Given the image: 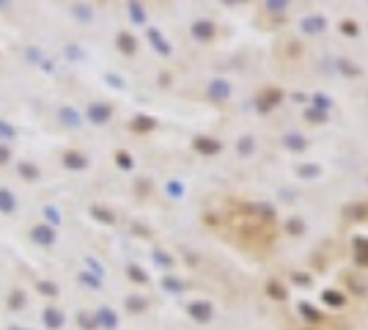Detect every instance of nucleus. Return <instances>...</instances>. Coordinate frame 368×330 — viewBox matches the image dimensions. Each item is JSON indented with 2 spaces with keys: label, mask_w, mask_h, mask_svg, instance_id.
I'll list each match as a JSON object with an SVG mask.
<instances>
[{
  "label": "nucleus",
  "mask_w": 368,
  "mask_h": 330,
  "mask_svg": "<svg viewBox=\"0 0 368 330\" xmlns=\"http://www.w3.org/2000/svg\"><path fill=\"white\" fill-rule=\"evenodd\" d=\"M280 97H283V91H280V88H264V91L258 94V102H256L258 110H261V113L272 110V107L280 102Z\"/></svg>",
  "instance_id": "f257e3e1"
},
{
  "label": "nucleus",
  "mask_w": 368,
  "mask_h": 330,
  "mask_svg": "<svg viewBox=\"0 0 368 330\" xmlns=\"http://www.w3.org/2000/svg\"><path fill=\"white\" fill-rule=\"evenodd\" d=\"M354 261H357L360 267H368V237L354 239Z\"/></svg>",
  "instance_id": "f03ea898"
},
{
  "label": "nucleus",
  "mask_w": 368,
  "mask_h": 330,
  "mask_svg": "<svg viewBox=\"0 0 368 330\" xmlns=\"http://www.w3.org/2000/svg\"><path fill=\"white\" fill-rule=\"evenodd\" d=\"M299 314L305 316V322H308V325H313V328L324 322V314H321V311H316V308L311 305V303H302V305H299Z\"/></svg>",
  "instance_id": "7ed1b4c3"
},
{
  "label": "nucleus",
  "mask_w": 368,
  "mask_h": 330,
  "mask_svg": "<svg viewBox=\"0 0 368 330\" xmlns=\"http://www.w3.org/2000/svg\"><path fill=\"white\" fill-rule=\"evenodd\" d=\"M190 314H193L198 322H209V319H212V305H209V303H190Z\"/></svg>",
  "instance_id": "20e7f679"
},
{
  "label": "nucleus",
  "mask_w": 368,
  "mask_h": 330,
  "mask_svg": "<svg viewBox=\"0 0 368 330\" xmlns=\"http://www.w3.org/2000/svg\"><path fill=\"white\" fill-rule=\"evenodd\" d=\"M321 300H324L327 305H333V308H341V305L346 303V295L338 292V289H324V292H321Z\"/></svg>",
  "instance_id": "39448f33"
},
{
  "label": "nucleus",
  "mask_w": 368,
  "mask_h": 330,
  "mask_svg": "<svg viewBox=\"0 0 368 330\" xmlns=\"http://www.w3.org/2000/svg\"><path fill=\"white\" fill-rule=\"evenodd\" d=\"M195 149H198L201 154H217V152H220V143L212 141V138H195Z\"/></svg>",
  "instance_id": "423d86ee"
},
{
  "label": "nucleus",
  "mask_w": 368,
  "mask_h": 330,
  "mask_svg": "<svg viewBox=\"0 0 368 330\" xmlns=\"http://www.w3.org/2000/svg\"><path fill=\"white\" fill-rule=\"evenodd\" d=\"M324 17H305V20H302V30H305V33H321V30H324Z\"/></svg>",
  "instance_id": "0eeeda50"
},
{
  "label": "nucleus",
  "mask_w": 368,
  "mask_h": 330,
  "mask_svg": "<svg viewBox=\"0 0 368 330\" xmlns=\"http://www.w3.org/2000/svg\"><path fill=\"white\" fill-rule=\"evenodd\" d=\"M209 94H212V99H225L231 94V85L222 83V80H215V83L209 85Z\"/></svg>",
  "instance_id": "6e6552de"
},
{
  "label": "nucleus",
  "mask_w": 368,
  "mask_h": 330,
  "mask_svg": "<svg viewBox=\"0 0 368 330\" xmlns=\"http://www.w3.org/2000/svg\"><path fill=\"white\" fill-rule=\"evenodd\" d=\"M193 33H195V39H212L215 36V25L212 22H195Z\"/></svg>",
  "instance_id": "1a4fd4ad"
},
{
  "label": "nucleus",
  "mask_w": 368,
  "mask_h": 330,
  "mask_svg": "<svg viewBox=\"0 0 368 330\" xmlns=\"http://www.w3.org/2000/svg\"><path fill=\"white\" fill-rule=\"evenodd\" d=\"M267 295H270L272 300H286V286L280 281H270L267 283Z\"/></svg>",
  "instance_id": "9d476101"
},
{
  "label": "nucleus",
  "mask_w": 368,
  "mask_h": 330,
  "mask_svg": "<svg viewBox=\"0 0 368 330\" xmlns=\"http://www.w3.org/2000/svg\"><path fill=\"white\" fill-rule=\"evenodd\" d=\"M91 116H94L97 124H104V121L110 119V107H107V105H94V107H91Z\"/></svg>",
  "instance_id": "9b49d317"
},
{
  "label": "nucleus",
  "mask_w": 368,
  "mask_h": 330,
  "mask_svg": "<svg viewBox=\"0 0 368 330\" xmlns=\"http://www.w3.org/2000/svg\"><path fill=\"white\" fill-rule=\"evenodd\" d=\"M118 47L124 50L126 55H132V52H135V39L129 33H118Z\"/></svg>",
  "instance_id": "f8f14e48"
},
{
  "label": "nucleus",
  "mask_w": 368,
  "mask_h": 330,
  "mask_svg": "<svg viewBox=\"0 0 368 330\" xmlns=\"http://www.w3.org/2000/svg\"><path fill=\"white\" fill-rule=\"evenodd\" d=\"M148 39H151V44H154L157 50H160L162 55H171V47H168V44L160 39V33H157V30H148Z\"/></svg>",
  "instance_id": "ddd939ff"
},
{
  "label": "nucleus",
  "mask_w": 368,
  "mask_h": 330,
  "mask_svg": "<svg viewBox=\"0 0 368 330\" xmlns=\"http://www.w3.org/2000/svg\"><path fill=\"white\" fill-rule=\"evenodd\" d=\"M151 127H154V121L148 119V116H140V119H135L132 129H138V132H146V129H151Z\"/></svg>",
  "instance_id": "4468645a"
},
{
  "label": "nucleus",
  "mask_w": 368,
  "mask_h": 330,
  "mask_svg": "<svg viewBox=\"0 0 368 330\" xmlns=\"http://www.w3.org/2000/svg\"><path fill=\"white\" fill-rule=\"evenodd\" d=\"M305 119L311 121V124H321V121H324V113H321V110H308Z\"/></svg>",
  "instance_id": "2eb2a0df"
},
{
  "label": "nucleus",
  "mask_w": 368,
  "mask_h": 330,
  "mask_svg": "<svg viewBox=\"0 0 368 330\" xmlns=\"http://www.w3.org/2000/svg\"><path fill=\"white\" fill-rule=\"evenodd\" d=\"M341 30L346 36H357V25H354L352 20H346V22H341Z\"/></svg>",
  "instance_id": "dca6fc26"
},
{
  "label": "nucleus",
  "mask_w": 368,
  "mask_h": 330,
  "mask_svg": "<svg viewBox=\"0 0 368 330\" xmlns=\"http://www.w3.org/2000/svg\"><path fill=\"white\" fill-rule=\"evenodd\" d=\"M66 162H72V168H83L85 165V160L80 154H66Z\"/></svg>",
  "instance_id": "f3484780"
},
{
  "label": "nucleus",
  "mask_w": 368,
  "mask_h": 330,
  "mask_svg": "<svg viewBox=\"0 0 368 330\" xmlns=\"http://www.w3.org/2000/svg\"><path fill=\"white\" fill-rule=\"evenodd\" d=\"M286 228H289V231L292 234H302V220H289V223H286Z\"/></svg>",
  "instance_id": "a211bd4d"
},
{
  "label": "nucleus",
  "mask_w": 368,
  "mask_h": 330,
  "mask_svg": "<svg viewBox=\"0 0 368 330\" xmlns=\"http://www.w3.org/2000/svg\"><path fill=\"white\" fill-rule=\"evenodd\" d=\"M316 174H319L316 165H302V168H299V176H305V179H311V176H316Z\"/></svg>",
  "instance_id": "6ab92c4d"
},
{
  "label": "nucleus",
  "mask_w": 368,
  "mask_h": 330,
  "mask_svg": "<svg viewBox=\"0 0 368 330\" xmlns=\"http://www.w3.org/2000/svg\"><path fill=\"white\" fill-rule=\"evenodd\" d=\"M286 143H289L292 149H302V146H305V141H302L299 135H292V138H286Z\"/></svg>",
  "instance_id": "aec40b11"
},
{
  "label": "nucleus",
  "mask_w": 368,
  "mask_h": 330,
  "mask_svg": "<svg viewBox=\"0 0 368 330\" xmlns=\"http://www.w3.org/2000/svg\"><path fill=\"white\" fill-rule=\"evenodd\" d=\"M0 204L6 206V212L14 209V201H11V196H8V193H0Z\"/></svg>",
  "instance_id": "412c9836"
},
{
  "label": "nucleus",
  "mask_w": 368,
  "mask_h": 330,
  "mask_svg": "<svg viewBox=\"0 0 368 330\" xmlns=\"http://www.w3.org/2000/svg\"><path fill=\"white\" fill-rule=\"evenodd\" d=\"M129 275H132L135 281H140V283L146 281V275H143V270H138V267H129Z\"/></svg>",
  "instance_id": "4be33fe9"
},
{
  "label": "nucleus",
  "mask_w": 368,
  "mask_h": 330,
  "mask_svg": "<svg viewBox=\"0 0 368 330\" xmlns=\"http://www.w3.org/2000/svg\"><path fill=\"white\" fill-rule=\"evenodd\" d=\"M250 149H253V141H250V138H242V146H239V152H242V154H247Z\"/></svg>",
  "instance_id": "5701e85b"
},
{
  "label": "nucleus",
  "mask_w": 368,
  "mask_h": 330,
  "mask_svg": "<svg viewBox=\"0 0 368 330\" xmlns=\"http://www.w3.org/2000/svg\"><path fill=\"white\" fill-rule=\"evenodd\" d=\"M94 215H97V218H102L104 223H113V215H107V212H102V209H94Z\"/></svg>",
  "instance_id": "b1692460"
},
{
  "label": "nucleus",
  "mask_w": 368,
  "mask_h": 330,
  "mask_svg": "<svg viewBox=\"0 0 368 330\" xmlns=\"http://www.w3.org/2000/svg\"><path fill=\"white\" fill-rule=\"evenodd\" d=\"M143 305H146L143 300H129V311H143Z\"/></svg>",
  "instance_id": "393cba45"
},
{
  "label": "nucleus",
  "mask_w": 368,
  "mask_h": 330,
  "mask_svg": "<svg viewBox=\"0 0 368 330\" xmlns=\"http://www.w3.org/2000/svg\"><path fill=\"white\" fill-rule=\"evenodd\" d=\"M118 162H121V168H129V157H126L124 152H121V154H118Z\"/></svg>",
  "instance_id": "a878e982"
},
{
  "label": "nucleus",
  "mask_w": 368,
  "mask_h": 330,
  "mask_svg": "<svg viewBox=\"0 0 368 330\" xmlns=\"http://www.w3.org/2000/svg\"><path fill=\"white\" fill-rule=\"evenodd\" d=\"M313 99H316V102H319L321 107H327V105H330V102H327V97H321V94H319V97H313Z\"/></svg>",
  "instance_id": "bb28decb"
},
{
  "label": "nucleus",
  "mask_w": 368,
  "mask_h": 330,
  "mask_svg": "<svg viewBox=\"0 0 368 330\" xmlns=\"http://www.w3.org/2000/svg\"><path fill=\"white\" fill-rule=\"evenodd\" d=\"M267 8H270V11L272 8H286V3H267Z\"/></svg>",
  "instance_id": "cd10ccee"
},
{
  "label": "nucleus",
  "mask_w": 368,
  "mask_h": 330,
  "mask_svg": "<svg viewBox=\"0 0 368 330\" xmlns=\"http://www.w3.org/2000/svg\"><path fill=\"white\" fill-rule=\"evenodd\" d=\"M305 330H316V328H305Z\"/></svg>",
  "instance_id": "c85d7f7f"
}]
</instances>
